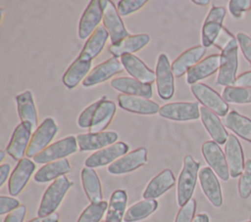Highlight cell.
<instances>
[{
	"mask_svg": "<svg viewBox=\"0 0 251 222\" xmlns=\"http://www.w3.org/2000/svg\"><path fill=\"white\" fill-rule=\"evenodd\" d=\"M11 166L8 163H3L0 166V187L4 185L6 180L8 179V176L10 174Z\"/></svg>",
	"mask_w": 251,
	"mask_h": 222,
	"instance_id": "50",
	"label": "cell"
},
{
	"mask_svg": "<svg viewBox=\"0 0 251 222\" xmlns=\"http://www.w3.org/2000/svg\"><path fill=\"white\" fill-rule=\"evenodd\" d=\"M160 116L175 121L195 120L200 117V108L197 102H176L166 104L159 111Z\"/></svg>",
	"mask_w": 251,
	"mask_h": 222,
	"instance_id": "10",
	"label": "cell"
},
{
	"mask_svg": "<svg viewBox=\"0 0 251 222\" xmlns=\"http://www.w3.org/2000/svg\"><path fill=\"white\" fill-rule=\"evenodd\" d=\"M58 125L52 117L45 118L32 134L25 155L29 158L34 157L36 155L41 153L49 146L53 138L58 133Z\"/></svg>",
	"mask_w": 251,
	"mask_h": 222,
	"instance_id": "8",
	"label": "cell"
},
{
	"mask_svg": "<svg viewBox=\"0 0 251 222\" xmlns=\"http://www.w3.org/2000/svg\"><path fill=\"white\" fill-rule=\"evenodd\" d=\"M122 63L118 58H110L109 60L97 65L83 79L82 85L84 87H91L110 79L113 75L121 73L124 70Z\"/></svg>",
	"mask_w": 251,
	"mask_h": 222,
	"instance_id": "18",
	"label": "cell"
},
{
	"mask_svg": "<svg viewBox=\"0 0 251 222\" xmlns=\"http://www.w3.org/2000/svg\"><path fill=\"white\" fill-rule=\"evenodd\" d=\"M221 55L214 54L201 60L197 65L192 67L186 72V82L190 85L197 83L199 80L207 78L220 69Z\"/></svg>",
	"mask_w": 251,
	"mask_h": 222,
	"instance_id": "26",
	"label": "cell"
},
{
	"mask_svg": "<svg viewBox=\"0 0 251 222\" xmlns=\"http://www.w3.org/2000/svg\"><path fill=\"white\" fill-rule=\"evenodd\" d=\"M251 10V0H230L228 11L235 20H241L244 13Z\"/></svg>",
	"mask_w": 251,
	"mask_h": 222,
	"instance_id": "42",
	"label": "cell"
},
{
	"mask_svg": "<svg viewBox=\"0 0 251 222\" xmlns=\"http://www.w3.org/2000/svg\"><path fill=\"white\" fill-rule=\"evenodd\" d=\"M5 157V152L4 151H0V161H3Z\"/></svg>",
	"mask_w": 251,
	"mask_h": 222,
	"instance_id": "53",
	"label": "cell"
},
{
	"mask_svg": "<svg viewBox=\"0 0 251 222\" xmlns=\"http://www.w3.org/2000/svg\"><path fill=\"white\" fill-rule=\"evenodd\" d=\"M128 150L129 146L127 144L124 142L115 143L90 155L84 161L85 167L96 168L107 164H112L117 159L126 155Z\"/></svg>",
	"mask_w": 251,
	"mask_h": 222,
	"instance_id": "13",
	"label": "cell"
},
{
	"mask_svg": "<svg viewBox=\"0 0 251 222\" xmlns=\"http://www.w3.org/2000/svg\"><path fill=\"white\" fill-rule=\"evenodd\" d=\"M196 200L191 199L183 206H181L176 216L175 222H193L196 211Z\"/></svg>",
	"mask_w": 251,
	"mask_h": 222,
	"instance_id": "43",
	"label": "cell"
},
{
	"mask_svg": "<svg viewBox=\"0 0 251 222\" xmlns=\"http://www.w3.org/2000/svg\"><path fill=\"white\" fill-rule=\"evenodd\" d=\"M81 184L87 199L91 203H98L103 201L102 187L100 179L93 168L84 167L80 173Z\"/></svg>",
	"mask_w": 251,
	"mask_h": 222,
	"instance_id": "32",
	"label": "cell"
},
{
	"mask_svg": "<svg viewBox=\"0 0 251 222\" xmlns=\"http://www.w3.org/2000/svg\"><path fill=\"white\" fill-rule=\"evenodd\" d=\"M199 170L200 163L196 161L191 155H185L176 187V200L179 207L183 206L192 199Z\"/></svg>",
	"mask_w": 251,
	"mask_h": 222,
	"instance_id": "2",
	"label": "cell"
},
{
	"mask_svg": "<svg viewBox=\"0 0 251 222\" xmlns=\"http://www.w3.org/2000/svg\"><path fill=\"white\" fill-rule=\"evenodd\" d=\"M116 110L117 107L113 101L105 100L95 111L89 127V133L103 132V130H105L111 123L116 113Z\"/></svg>",
	"mask_w": 251,
	"mask_h": 222,
	"instance_id": "34",
	"label": "cell"
},
{
	"mask_svg": "<svg viewBox=\"0 0 251 222\" xmlns=\"http://www.w3.org/2000/svg\"><path fill=\"white\" fill-rule=\"evenodd\" d=\"M108 202L103 200L98 203H90L80 214L76 222H101L107 212Z\"/></svg>",
	"mask_w": 251,
	"mask_h": 222,
	"instance_id": "38",
	"label": "cell"
},
{
	"mask_svg": "<svg viewBox=\"0 0 251 222\" xmlns=\"http://www.w3.org/2000/svg\"><path fill=\"white\" fill-rule=\"evenodd\" d=\"M245 222H251V221H245Z\"/></svg>",
	"mask_w": 251,
	"mask_h": 222,
	"instance_id": "55",
	"label": "cell"
},
{
	"mask_svg": "<svg viewBox=\"0 0 251 222\" xmlns=\"http://www.w3.org/2000/svg\"><path fill=\"white\" fill-rule=\"evenodd\" d=\"M118 104L119 107L124 111L145 115L156 114L161 109L157 103L151 101L150 99L128 96L125 94H120L118 96Z\"/></svg>",
	"mask_w": 251,
	"mask_h": 222,
	"instance_id": "22",
	"label": "cell"
},
{
	"mask_svg": "<svg viewBox=\"0 0 251 222\" xmlns=\"http://www.w3.org/2000/svg\"><path fill=\"white\" fill-rule=\"evenodd\" d=\"M74 185L65 175L54 180L44 192L38 210V216H47L54 212L59 207L69 189Z\"/></svg>",
	"mask_w": 251,
	"mask_h": 222,
	"instance_id": "4",
	"label": "cell"
},
{
	"mask_svg": "<svg viewBox=\"0 0 251 222\" xmlns=\"http://www.w3.org/2000/svg\"><path fill=\"white\" fill-rule=\"evenodd\" d=\"M119 135L114 131H103L99 133H86L76 136L77 146L80 152L99 151L115 144Z\"/></svg>",
	"mask_w": 251,
	"mask_h": 222,
	"instance_id": "20",
	"label": "cell"
},
{
	"mask_svg": "<svg viewBox=\"0 0 251 222\" xmlns=\"http://www.w3.org/2000/svg\"><path fill=\"white\" fill-rule=\"evenodd\" d=\"M106 100V97H102L101 99H99L98 101L92 103L90 106H88L79 115L78 119H77V124L80 128H89L93 119V116L95 114L96 110L98 109V107Z\"/></svg>",
	"mask_w": 251,
	"mask_h": 222,
	"instance_id": "40",
	"label": "cell"
},
{
	"mask_svg": "<svg viewBox=\"0 0 251 222\" xmlns=\"http://www.w3.org/2000/svg\"><path fill=\"white\" fill-rule=\"evenodd\" d=\"M147 2L146 0H121L118 2V12L122 17L128 16L140 10Z\"/></svg>",
	"mask_w": 251,
	"mask_h": 222,
	"instance_id": "41",
	"label": "cell"
},
{
	"mask_svg": "<svg viewBox=\"0 0 251 222\" xmlns=\"http://www.w3.org/2000/svg\"><path fill=\"white\" fill-rule=\"evenodd\" d=\"M176 185V177L171 169H165L156 175L146 186L144 200H156Z\"/></svg>",
	"mask_w": 251,
	"mask_h": 222,
	"instance_id": "27",
	"label": "cell"
},
{
	"mask_svg": "<svg viewBox=\"0 0 251 222\" xmlns=\"http://www.w3.org/2000/svg\"><path fill=\"white\" fill-rule=\"evenodd\" d=\"M111 86L125 95L151 99L153 96L152 84L142 83L131 77H117L110 82Z\"/></svg>",
	"mask_w": 251,
	"mask_h": 222,
	"instance_id": "24",
	"label": "cell"
},
{
	"mask_svg": "<svg viewBox=\"0 0 251 222\" xmlns=\"http://www.w3.org/2000/svg\"><path fill=\"white\" fill-rule=\"evenodd\" d=\"M236 39L243 56L251 65V37L244 32H238L236 34Z\"/></svg>",
	"mask_w": 251,
	"mask_h": 222,
	"instance_id": "44",
	"label": "cell"
},
{
	"mask_svg": "<svg viewBox=\"0 0 251 222\" xmlns=\"http://www.w3.org/2000/svg\"><path fill=\"white\" fill-rule=\"evenodd\" d=\"M103 20V10L100 0H92L85 8L79 23L78 37L80 39L89 38L98 28V24Z\"/></svg>",
	"mask_w": 251,
	"mask_h": 222,
	"instance_id": "15",
	"label": "cell"
},
{
	"mask_svg": "<svg viewBox=\"0 0 251 222\" xmlns=\"http://www.w3.org/2000/svg\"><path fill=\"white\" fill-rule=\"evenodd\" d=\"M206 53L203 45L192 47L180 54L172 64V70L175 77H180L192 67L197 65Z\"/></svg>",
	"mask_w": 251,
	"mask_h": 222,
	"instance_id": "28",
	"label": "cell"
},
{
	"mask_svg": "<svg viewBox=\"0 0 251 222\" xmlns=\"http://www.w3.org/2000/svg\"><path fill=\"white\" fill-rule=\"evenodd\" d=\"M72 166L67 158L52 161L43 165L34 174L33 179L37 183H46L64 176L65 174L71 172Z\"/></svg>",
	"mask_w": 251,
	"mask_h": 222,
	"instance_id": "31",
	"label": "cell"
},
{
	"mask_svg": "<svg viewBox=\"0 0 251 222\" xmlns=\"http://www.w3.org/2000/svg\"><path fill=\"white\" fill-rule=\"evenodd\" d=\"M34 170L35 163L28 157H24L18 161L8 181V191L11 196L16 197L21 194Z\"/></svg>",
	"mask_w": 251,
	"mask_h": 222,
	"instance_id": "17",
	"label": "cell"
},
{
	"mask_svg": "<svg viewBox=\"0 0 251 222\" xmlns=\"http://www.w3.org/2000/svg\"><path fill=\"white\" fill-rule=\"evenodd\" d=\"M192 2L196 5H199V6H207L208 4H210L209 0H193Z\"/></svg>",
	"mask_w": 251,
	"mask_h": 222,
	"instance_id": "52",
	"label": "cell"
},
{
	"mask_svg": "<svg viewBox=\"0 0 251 222\" xmlns=\"http://www.w3.org/2000/svg\"><path fill=\"white\" fill-rule=\"evenodd\" d=\"M159 203L156 200H140L126 210L124 221L125 222H137L147 218L154 211L157 210Z\"/></svg>",
	"mask_w": 251,
	"mask_h": 222,
	"instance_id": "36",
	"label": "cell"
},
{
	"mask_svg": "<svg viewBox=\"0 0 251 222\" xmlns=\"http://www.w3.org/2000/svg\"><path fill=\"white\" fill-rule=\"evenodd\" d=\"M150 41L148 34H135L129 35L120 42L111 44L108 51L115 57L121 58L126 54H133L144 48Z\"/></svg>",
	"mask_w": 251,
	"mask_h": 222,
	"instance_id": "29",
	"label": "cell"
},
{
	"mask_svg": "<svg viewBox=\"0 0 251 222\" xmlns=\"http://www.w3.org/2000/svg\"><path fill=\"white\" fill-rule=\"evenodd\" d=\"M193 222H210V218L206 213H199L194 217Z\"/></svg>",
	"mask_w": 251,
	"mask_h": 222,
	"instance_id": "51",
	"label": "cell"
},
{
	"mask_svg": "<svg viewBox=\"0 0 251 222\" xmlns=\"http://www.w3.org/2000/svg\"><path fill=\"white\" fill-rule=\"evenodd\" d=\"M101 7L103 10V23L104 27L109 33L111 43L115 44L122 41L123 39L129 36L128 31L126 30L121 16L116 9L112 1L100 0Z\"/></svg>",
	"mask_w": 251,
	"mask_h": 222,
	"instance_id": "6",
	"label": "cell"
},
{
	"mask_svg": "<svg viewBox=\"0 0 251 222\" xmlns=\"http://www.w3.org/2000/svg\"><path fill=\"white\" fill-rule=\"evenodd\" d=\"M147 163V150L138 148L126 155H123L107 168L108 172L113 175L126 174L144 166Z\"/></svg>",
	"mask_w": 251,
	"mask_h": 222,
	"instance_id": "14",
	"label": "cell"
},
{
	"mask_svg": "<svg viewBox=\"0 0 251 222\" xmlns=\"http://www.w3.org/2000/svg\"><path fill=\"white\" fill-rule=\"evenodd\" d=\"M78 149L76 137L68 136L62 140H59L51 145H49L46 149H44L41 153L36 155L33 157V161L36 163H49L52 161H56L59 159H63L66 156L75 154Z\"/></svg>",
	"mask_w": 251,
	"mask_h": 222,
	"instance_id": "7",
	"label": "cell"
},
{
	"mask_svg": "<svg viewBox=\"0 0 251 222\" xmlns=\"http://www.w3.org/2000/svg\"><path fill=\"white\" fill-rule=\"evenodd\" d=\"M233 38H235V36H233L226 27H223L214 45L223 51Z\"/></svg>",
	"mask_w": 251,
	"mask_h": 222,
	"instance_id": "46",
	"label": "cell"
},
{
	"mask_svg": "<svg viewBox=\"0 0 251 222\" xmlns=\"http://www.w3.org/2000/svg\"><path fill=\"white\" fill-rule=\"evenodd\" d=\"M222 97L226 103L239 105L251 104V89L237 86H227L224 89Z\"/></svg>",
	"mask_w": 251,
	"mask_h": 222,
	"instance_id": "37",
	"label": "cell"
},
{
	"mask_svg": "<svg viewBox=\"0 0 251 222\" xmlns=\"http://www.w3.org/2000/svg\"><path fill=\"white\" fill-rule=\"evenodd\" d=\"M238 69V42L236 37L221 53V64L217 77V84L221 86H234Z\"/></svg>",
	"mask_w": 251,
	"mask_h": 222,
	"instance_id": "3",
	"label": "cell"
},
{
	"mask_svg": "<svg viewBox=\"0 0 251 222\" xmlns=\"http://www.w3.org/2000/svg\"><path fill=\"white\" fill-rule=\"evenodd\" d=\"M19 116L22 122L27 123L32 130H36L38 125L37 111L33 101V96L30 91H25L16 97Z\"/></svg>",
	"mask_w": 251,
	"mask_h": 222,
	"instance_id": "30",
	"label": "cell"
},
{
	"mask_svg": "<svg viewBox=\"0 0 251 222\" xmlns=\"http://www.w3.org/2000/svg\"><path fill=\"white\" fill-rule=\"evenodd\" d=\"M202 155L209 167L223 181H228L230 174L226 155L215 141H206L201 148Z\"/></svg>",
	"mask_w": 251,
	"mask_h": 222,
	"instance_id": "9",
	"label": "cell"
},
{
	"mask_svg": "<svg viewBox=\"0 0 251 222\" xmlns=\"http://www.w3.org/2000/svg\"><path fill=\"white\" fill-rule=\"evenodd\" d=\"M226 127L231 130L235 135L243 140L251 143V119L237 112L236 111H229L223 119Z\"/></svg>",
	"mask_w": 251,
	"mask_h": 222,
	"instance_id": "33",
	"label": "cell"
},
{
	"mask_svg": "<svg viewBox=\"0 0 251 222\" xmlns=\"http://www.w3.org/2000/svg\"><path fill=\"white\" fill-rule=\"evenodd\" d=\"M32 128L25 122H21L11 137V140L6 148L7 154L15 160H21L26 154L28 145L31 140Z\"/></svg>",
	"mask_w": 251,
	"mask_h": 222,
	"instance_id": "16",
	"label": "cell"
},
{
	"mask_svg": "<svg viewBox=\"0 0 251 222\" xmlns=\"http://www.w3.org/2000/svg\"><path fill=\"white\" fill-rule=\"evenodd\" d=\"M155 73L158 95L163 100L171 99L175 94V76L167 55L159 56Z\"/></svg>",
	"mask_w": 251,
	"mask_h": 222,
	"instance_id": "11",
	"label": "cell"
},
{
	"mask_svg": "<svg viewBox=\"0 0 251 222\" xmlns=\"http://www.w3.org/2000/svg\"><path fill=\"white\" fill-rule=\"evenodd\" d=\"M20 201L17 199L1 196L0 197V215L10 213L20 206Z\"/></svg>",
	"mask_w": 251,
	"mask_h": 222,
	"instance_id": "45",
	"label": "cell"
},
{
	"mask_svg": "<svg viewBox=\"0 0 251 222\" xmlns=\"http://www.w3.org/2000/svg\"><path fill=\"white\" fill-rule=\"evenodd\" d=\"M60 216L57 212H54L47 216H38L33 219H30L27 222H59Z\"/></svg>",
	"mask_w": 251,
	"mask_h": 222,
	"instance_id": "49",
	"label": "cell"
},
{
	"mask_svg": "<svg viewBox=\"0 0 251 222\" xmlns=\"http://www.w3.org/2000/svg\"><path fill=\"white\" fill-rule=\"evenodd\" d=\"M198 178L201 189L208 200L215 207H221L224 200L221 184L216 173L210 167H203L199 170Z\"/></svg>",
	"mask_w": 251,
	"mask_h": 222,
	"instance_id": "19",
	"label": "cell"
},
{
	"mask_svg": "<svg viewBox=\"0 0 251 222\" xmlns=\"http://www.w3.org/2000/svg\"><path fill=\"white\" fill-rule=\"evenodd\" d=\"M225 155L230 177H239L244 170L245 160L241 144L235 135L231 134L228 136V139L225 144Z\"/></svg>",
	"mask_w": 251,
	"mask_h": 222,
	"instance_id": "21",
	"label": "cell"
},
{
	"mask_svg": "<svg viewBox=\"0 0 251 222\" xmlns=\"http://www.w3.org/2000/svg\"><path fill=\"white\" fill-rule=\"evenodd\" d=\"M26 214V207L20 205L18 208L8 213L3 222H24Z\"/></svg>",
	"mask_w": 251,
	"mask_h": 222,
	"instance_id": "47",
	"label": "cell"
},
{
	"mask_svg": "<svg viewBox=\"0 0 251 222\" xmlns=\"http://www.w3.org/2000/svg\"><path fill=\"white\" fill-rule=\"evenodd\" d=\"M101 222H107V221H101Z\"/></svg>",
	"mask_w": 251,
	"mask_h": 222,
	"instance_id": "54",
	"label": "cell"
},
{
	"mask_svg": "<svg viewBox=\"0 0 251 222\" xmlns=\"http://www.w3.org/2000/svg\"><path fill=\"white\" fill-rule=\"evenodd\" d=\"M121 63L124 68L132 76V78L147 84L156 81V73L151 70L138 57L133 54H126L121 57Z\"/></svg>",
	"mask_w": 251,
	"mask_h": 222,
	"instance_id": "23",
	"label": "cell"
},
{
	"mask_svg": "<svg viewBox=\"0 0 251 222\" xmlns=\"http://www.w3.org/2000/svg\"><path fill=\"white\" fill-rule=\"evenodd\" d=\"M109 38V33L102 25L86 40L80 54L68 67L63 75V83L69 89H74L77 84L88 75L92 66V60L95 59L105 47Z\"/></svg>",
	"mask_w": 251,
	"mask_h": 222,
	"instance_id": "1",
	"label": "cell"
},
{
	"mask_svg": "<svg viewBox=\"0 0 251 222\" xmlns=\"http://www.w3.org/2000/svg\"><path fill=\"white\" fill-rule=\"evenodd\" d=\"M234 86L251 89V70L239 74L235 80Z\"/></svg>",
	"mask_w": 251,
	"mask_h": 222,
	"instance_id": "48",
	"label": "cell"
},
{
	"mask_svg": "<svg viewBox=\"0 0 251 222\" xmlns=\"http://www.w3.org/2000/svg\"><path fill=\"white\" fill-rule=\"evenodd\" d=\"M238 194L241 199H247L251 195V159L245 161V166L238 181Z\"/></svg>",
	"mask_w": 251,
	"mask_h": 222,
	"instance_id": "39",
	"label": "cell"
},
{
	"mask_svg": "<svg viewBox=\"0 0 251 222\" xmlns=\"http://www.w3.org/2000/svg\"><path fill=\"white\" fill-rule=\"evenodd\" d=\"M226 17V9L222 6H213L202 26L201 41L205 48L214 45L216 39L218 38L223 26V22Z\"/></svg>",
	"mask_w": 251,
	"mask_h": 222,
	"instance_id": "12",
	"label": "cell"
},
{
	"mask_svg": "<svg viewBox=\"0 0 251 222\" xmlns=\"http://www.w3.org/2000/svg\"><path fill=\"white\" fill-rule=\"evenodd\" d=\"M127 195L124 190H116L111 198L106 212L107 222H122L126 214Z\"/></svg>",
	"mask_w": 251,
	"mask_h": 222,
	"instance_id": "35",
	"label": "cell"
},
{
	"mask_svg": "<svg viewBox=\"0 0 251 222\" xmlns=\"http://www.w3.org/2000/svg\"><path fill=\"white\" fill-rule=\"evenodd\" d=\"M200 118L213 141H215L219 145H224L226 143L229 135L226 130L225 125L220 119L219 115H217L215 112L208 110L207 108L201 107Z\"/></svg>",
	"mask_w": 251,
	"mask_h": 222,
	"instance_id": "25",
	"label": "cell"
},
{
	"mask_svg": "<svg viewBox=\"0 0 251 222\" xmlns=\"http://www.w3.org/2000/svg\"><path fill=\"white\" fill-rule=\"evenodd\" d=\"M191 92L203 107L212 111L219 116L225 117L229 111L228 104L214 89L205 83H195L191 85Z\"/></svg>",
	"mask_w": 251,
	"mask_h": 222,
	"instance_id": "5",
	"label": "cell"
}]
</instances>
